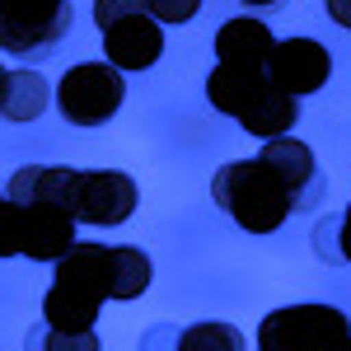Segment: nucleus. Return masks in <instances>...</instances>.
Segmentation results:
<instances>
[{
  "label": "nucleus",
  "instance_id": "nucleus-1",
  "mask_svg": "<svg viewBox=\"0 0 351 351\" xmlns=\"http://www.w3.org/2000/svg\"><path fill=\"white\" fill-rule=\"evenodd\" d=\"M211 202L248 234H271L286 225V216H295V202H291L286 183L276 178V169L263 155L220 164L216 178H211Z\"/></svg>",
  "mask_w": 351,
  "mask_h": 351
},
{
  "label": "nucleus",
  "instance_id": "nucleus-2",
  "mask_svg": "<svg viewBox=\"0 0 351 351\" xmlns=\"http://www.w3.org/2000/svg\"><path fill=\"white\" fill-rule=\"evenodd\" d=\"M347 342L351 319L324 300L281 304L258 324V351H342Z\"/></svg>",
  "mask_w": 351,
  "mask_h": 351
},
{
  "label": "nucleus",
  "instance_id": "nucleus-3",
  "mask_svg": "<svg viewBox=\"0 0 351 351\" xmlns=\"http://www.w3.org/2000/svg\"><path fill=\"white\" fill-rule=\"evenodd\" d=\"M71 19V0H0V52L43 61L66 43Z\"/></svg>",
  "mask_w": 351,
  "mask_h": 351
},
{
  "label": "nucleus",
  "instance_id": "nucleus-4",
  "mask_svg": "<svg viewBox=\"0 0 351 351\" xmlns=\"http://www.w3.org/2000/svg\"><path fill=\"white\" fill-rule=\"evenodd\" d=\"M127 99V75L112 61H80L56 84V108L71 127H104Z\"/></svg>",
  "mask_w": 351,
  "mask_h": 351
},
{
  "label": "nucleus",
  "instance_id": "nucleus-5",
  "mask_svg": "<svg viewBox=\"0 0 351 351\" xmlns=\"http://www.w3.org/2000/svg\"><path fill=\"white\" fill-rule=\"evenodd\" d=\"M141 206V188L122 169H80L75 178V220L80 225H127Z\"/></svg>",
  "mask_w": 351,
  "mask_h": 351
},
{
  "label": "nucleus",
  "instance_id": "nucleus-6",
  "mask_svg": "<svg viewBox=\"0 0 351 351\" xmlns=\"http://www.w3.org/2000/svg\"><path fill=\"white\" fill-rule=\"evenodd\" d=\"M267 80L281 89V94H291V99H304V94H319L332 75V56H328L324 43H314V38H281L267 56Z\"/></svg>",
  "mask_w": 351,
  "mask_h": 351
},
{
  "label": "nucleus",
  "instance_id": "nucleus-7",
  "mask_svg": "<svg viewBox=\"0 0 351 351\" xmlns=\"http://www.w3.org/2000/svg\"><path fill=\"white\" fill-rule=\"evenodd\" d=\"M258 155L276 169V178L286 183L295 211H314L328 197V178H324V169H319L314 150H309L304 141H295V136H271V141H263Z\"/></svg>",
  "mask_w": 351,
  "mask_h": 351
},
{
  "label": "nucleus",
  "instance_id": "nucleus-8",
  "mask_svg": "<svg viewBox=\"0 0 351 351\" xmlns=\"http://www.w3.org/2000/svg\"><path fill=\"white\" fill-rule=\"evenodd\" d=\"M19 206V258L33 263H56L71 243H75V225L66 206L56 202H14Z\"/></svg>",
  "mask_w": 351,
  "mask_h": 351
},
{
  "label": "nucleus",
  "instance_id": "nucleus-9",
  "mask_svg": "<svg viewBox=\"0 0 351 351\" xmlns=\"http://www.w3.org/2000/svg\"><path fill=\"white\" fill-rule=\"evenodd\" d=\"M104 56L122 75L150 71L164 56V24L155 14H127V19H117V24L104 28Z\"/></svg>",
  "mask_w": 351,
  "mask_h": 351
},
{
  "label": "nucleus",
  "instance_id": "nucleus-10",
  "mask_svg": "<svg viewBox=\"0 0 351 351\" xmlns=\"http://www.w3.org/2000/svg\"><path fill=\"white\" fill-rule=\"evenodd\" d=\"M267 84L271 80H267V71H263V66H230V61H216V71L206 75V99H211L225 117H234V122H239L243 112L263 99V89H267Z\"/></svg>",
  "mask_w": 351,
  "mask_h": 351
},
{
  "label": "nucleus",
  "instance_id": "nucleus-11",
  "mask_svg": "<svg viewBox=\"0 0 351 351\" xmlns=\"http://www.w3.org/2000/svg\"><path fill=\"white\" fill-rule=\"evenodd\" d=\"M61 286H75L84 295L108 300V271H112V243H71L61 258L52 263Z\"/></svg>",
  "mask_w": 351,
  "mask_h": 351
},
{
  "label": "nucleus",
  "instance_id": "nucleus-12",
  "mask_svg": "<svg viewBox=\"0 0 351 351\" xmlns=\"http://www.w3.org/2000/svg\"><path fill=\"white\" fill-rule=\"evenodd\" d=\"M271 47V28L263 19H225L216 28V61H230V66H267Z\"/></svg>",
  "mask_w": 351,
  "mask_h": 351
},
{
  "label": "nucleus",
  "instance_id": "nucleus-13",
  "mask_svg": "<svg viewBox=\"0 0 351 351\" xmlns=\"http://www.w3.org/2000/svg\"><path fill=\"white\" fill-rule=\"evenodd\" d=\"M99 309H104V300H99V295H84V291H75V286L52 281L47 295H43V324L61 328V332H94Z\"/></svg>",
  "mask_w": 351,
  "mask_h": 351
},
{
  "label": "nucleus",
  "instance_id": "nucleus-14",
  "mask_svg": "<svg viewBox=\"0 0 351 351\" xmlns=\"http://www.w3.org/2000/svg\"><path fill=\"white\" fill-rule=\"evenodd\" d=\"M300 122V99L291 94H281L276 84L263 89V99L253 104V108L239 117V127L248 136H258V141H271V136H291V127Z\"/></svg>",
  "mask_w": 351,
  "mask_h": 351
},
{
  "label": "nucleus",
  "instance_id": "nucleus-15",
  "mask_svg": "<svg viewBox=\"0 0 351 351\" xmlns=\"http://www.w3.org/2000/svg\"><path fill=\"white\" fill-rule=\"evenodd\" d=\"M150 276H155L150 253L136 248V243H117V248H112V271H108V300H117V304L141 300L150 291Z\"/></svg>",
  "mask_w": 351,
  "mask_h": 351
},
{
  "label": "nucleus",
  "instance_id": "nucleus-16",
  "mask_svg": "<svg viewBox=\"0 0 351 351\" xmlns=\"http://www.w3.org/2000/svg\"><path fill=\"white\" fill-rule=\"evenodd\" d=\"M47 99H52V89H47V80L38 71H10L5 99H0V117L5 122H33V117L47 112Z\"/></svg>",
  "mask_w": 351,
  "mask_h": 351
},
{
  "label": "nucleus",
  "instance_id": "nucleus-17",
  "mask_svg": "<svg viewBox=\"0 0 351 351\" xmlns=\"http://www.w3.org/2000/svg\"><path fill=\"white\" fill-rule=\"evenodd\" d=\"M178 351H243V332L220 319H202L192 328H178Z\"/></svg>",
  "mask_w": 351,
  "mask_h": 351
},
{
  "label": "nucleus",
  "instance_id": "nucleus-18",
  "mask_svg": "<svg viewBox=\"0 0 351 351\" xmlns=\"http://www.w3.org/2000/svg\"><path fill=\"white\" fill-rule=\"evenodd\" d=\"M314 253H319L324 263H351V202L337 216H328V220L314 225Z\"/></svg>",
  "mask_w": 351,
  "mask_h": 351
},
{
  "label": "nucleus",
  "instance_id": "nucleus-19",
  "mask_svg": "<svg viewBox=\"0 0 351 351\" xmlns=\"http://www.w3.org/2000/svg\"><path fill=\"white\" fill-rule=\"evenodd\" d=\"M28 351H104V342H99V332H61V328H28L24 337Z\"/></svg>",
  "mask_w": 351,
  "mask_h": 351
},
{
  "label": "nucleus",
  "instance_id": "nucleus-20",
  "mask_svg": "<svg viewBox=\"0 0 351 351\" xmlns=\"http://www.w3.org/2000/svg\"><path fill=\"white\" fill-rule=\"evenodd\" d=\"M19 253V206L0 192V258Z\"/></svg>",
  "mask_w": 351,
  "mask_h": 351
},
{
  "label": "nucleus",
  "instance_id": "nucleus-21",
  "mask_svg": "<svg viewBox=\"0 0 351 351\" xmlns=\"http://www.w3.org/2000/svg\"><path fill=\"white\" fill-rule=\"evenodd\" d=\"M127 14H150V5L145 0H94V24L108 28L117 19H127Z\"/></svg>",
  "mask_w": 351,
  "mask_h": 351
},
{
  "label": "nucleus",
  "instance_id": "nucleus-22",
  "mask_svg": "<svg viewBox=\"0 0 351 351\" xmlns=\"http://www.w3.org/2000/svg\"><path fill=\"white\" fill-rule=\"evenodd\" d=\"M145 5H150V14H155L164 28L169 24H188L192 14L202 10V0H145Z\"/></svg>",
  "mask_w": 351,
  "mask_h": 351
},
{
  "label": "nucleus",
  "instance_id": "nucleus-23",
  "mask_svg": "<svg viewBox=\"0 0 351 351\" xmlns=\"http://www.w3.org/2000/svg\"><path fill=\"white\" fill-rule=\"evenodd\" d=\"M141 351H178V328L173 324H155L141 337Z\"/></svg>",
  "mask_w": 351,
  "mask_h": 351
},
{
  "label": "nucleus",
  "instance_id": "nucleus-24",
  "mask_svg": "<svg viewBox=\"0 0 351 351\" xmlns=\"http://www.w3.org/2000/svg\"><path fill=\"white\" fill-rule=\"evenodd\" d=\"M324 5H328V19L351 33V0H324Z\"/></svg>",
  "mask_w": 351,
  "mask_h": 351
},
{
  "label": "nucleus",
  "instance_id": "nucleus-25",
  "mask_svg": "<svg viewBox=\"0 0 351 351\" xmlns=\"http://www.w3.org/2000/svg\"><path fill=\"white\" fill-rule=\"evenodd\" d=\"M243 5H253V10H271V5H286V0H243Z\"/></svg>",
  "mask_w": 351,
  "mask_h": 351
},
{
  "label": "nucleus",
  "instance_id": "nucleus-26",
  "mask_svg": "<svg viewBox=\"0 0 351 351\" xmlns=\"http://www.w3.org/2000/svg\"><path fill=\"white\" fill-rule=\"evenodd\" d=\"M5 80H10V71H5V66H0V99H5Z\"/></svg>",
  "mask_w": 351,
  "mask_h": 351
},
{
  "label": "nucleus",
  "instance_id": "nucleus-27",
  "mask_svg": "<svg viewBox=\"0 0 351 351\" xmlns=\"http://www.w3.org/2000/svg\"><path fill=\"white\" fill-rule=\"evenodd\" d=\"M342 351H351V342H347V347H342Z\"/></svg>",
  "mask_w": 351,
  "mask_h": 351
}]
</instances>
